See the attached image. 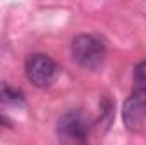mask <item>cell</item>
Returning <instances> with one entry per match:
<instances>
[{"mask_svg": "<svg viewBox=\"0 0 146 145\" xmlns=\"http://www.w3.org/2000/svg\"><path fill=\"white\" fill-rule=\"evenodd\" d=\"M73 60L88 70H97L106 60V48L99 38L92 34H80L72 43Z\"/></svg>", "mask_w": 146, "mask_h": 145, "instance_id": "6da1fadb", "label": "cell"}, {"mask_svg": "<svg viewBox=\"0 0 146 145\" xmlns=\"http://www.w3.org/2000/svg\"><path fill=\"white\" fill-rule=\"evenodd\" d=\"M136 94H138V92H136ZM139 96H141V99H143V104H145V109H146V92L145 94H139Z\"/></svg>", "mask_w": 146, "mask_h": 145, "instance_id": "52a82bcc", "label": "cell"}, {"mask_svg": "<svg viewBox=\"0 0 146 145\" xmlns=\"http://www.w3.org/2000/svg\"><path fill=\"white\" fill-rule=\"evenodd\" d=\"M134 92L138 94L146 92V60L141 62L134 70Z\"/></svg>", "mask_w": 146, "mask_h": 145, "instance_id": "8992f818", "label": "cell"}, {"mask_svg": "<svg viewBox=\"0 0 146 145\" xmlns=\"http://www.w3.org/2000/svg\"><path fill=\"white\" fill-rule=\"evenodd\" d=\"M58 65L53 58L42 53H34L26 60V75L37 87H48L58 77Z\"/></svg>", "mask_w": 146, "mask_h": 145, "instance_id": "7a4b0ae2", "label": "cell"}, {"mask_svg": "<svg viewBox=\"0 0 146 145\" xmlns=\"http://www.w3.org/2000/svg\"><path fill=\"white\" fill-rule=\"evenodd\" d=\"M146 116V109L143 104V99L139 94H133L126 103H124V121H126V126L129 128H138L143 125V119Z\"/></svg>", "mask_w": 146, "mask_h": 145, "instance_id": "277c9868", "label": "cell"}, {"mask_svg": "<svg viewBox=\"0 0 146 145\" xmlns=\"http://www.w3.org/2000/svg\"><path fill=\"white\" fill-rule=\"evenodd\" d=\"M2 125H5V119H3V118L0 116V126H2Z\"/></svg>", "mask_w": 146, "mask_h": 145, "instance_id": "ba28073f", "label": "cell"}, {"mask_svg": "<svg viewBox=\"0 0 146 145\" xmlns=\"http://www.w3.org/2000/svg\"><path fill=\"white\" fill-rule=\"evenodd\" d=\"M0 103L5 106H21L24 104V96L9 82H0Z\"/></svg>", "mask_w": 146, "mask_h": 145, "instance_id": "5b68a950", "label": "cell"}, {"mask_svg": "<svg viewBox=\"0 0 146 145\" xmlns=\"http://www.w3.org/2000/svg\"><path fill=\"white\" fill-rule=\"evenodd\" d=\"M58 137L66 145H88V126L82 114H65L58 121Z\"/></svg>", "mask_w": 146, "mask_h": 145, "instance_id": "3957f363", "label": "cell"}]
</instances>
